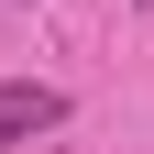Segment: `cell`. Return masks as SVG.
Segmentation results:
<instances>
[{
	"mask_svg": "<svg viewBox=\"0 0 154 154\" xmlns=\"http://www.w3.org/2000/svg\"><path fill=\"white\" fill-rule=\"evenodd\" d=\"M66 121V88L55 77H0V154H22L33 132H55Z\"/></svg>",
	"mask_w": 154,
	"mask_h": 154,
	"instance_id": "1",
	"label": "cell"
}]
</instances>
